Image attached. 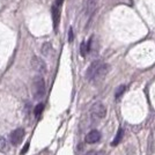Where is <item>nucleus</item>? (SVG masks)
Masks as SVG:
<instances>
[{
	"label": "nucleus",
	"mask_w": 155,
	"mask_h": 155,
	"mask_svg": "<svg viewBox=\"0 0 155 155\" xmlns=\"http://www.w3.org/2000/svg\"><path fill=\"white\" fill-rule=\"evenodd\" d=\"M32 95L35 100H41L45 95V81L42 75H36L31 84Z\"/></svg>",
	"instance_id": "obj_1"
},
{
	"label": "nucleus",
	"mask_w": 155,
	"mask_h": 155,
	"mask_svg": "<svg viewBox=\"0 0 155 155\" xmlns=\"http://www.w3.org/2000/svg\"><path fill=\"white\" fill-rule=\"evenodd\" d=\"M102 65H103V61H101V60H95V61H93V63L89 65V67L87 68L86 79H87L88 81H94V79H95V77H96V74L98 73V71H100V68H101Z\"/></svg>",
	"instance_id": "obj_2"
},
{
	"label": "nucleus",
	"mask_w": 155,
	"mask_h": 155,
	"mask_svg": "<svg viewBox=\"0 0 155 155\" xmlns=\"http://www.w3.org/2000/svg\"><path fill=\"white\" fill-rule=\"evenodd\" d=\"M91 116L94 117V118L102 119V118H104L105 115H107V109H105V107H104L103 103L96 102V103L91 107Z\"/></svg>",
	"instance_id": "obj_3"
},
{
	"label": "nucleus",
	"mask_w": 155,
	"mask_h": 155,
	"mask_svg": "<svg viewBox=\"0 0 155 155\" xmlns=\"http://www.w3.org/2000/svg\"><path fill=\"white\" fill-rule=\"evenodd\" d=\"M31 67L34 71L38 72L41 74L46 73V64L43 59L38 58V57H32L31 59Z\"/></svg>",
	"instance_id": "obj_4"
},
{
	"label": "nucleus",
	"mask_w": 155,
	"mask_h": 155,
	"mask_svg": "<svg viewBox=\"0 0 155 155\" xmlns=\"http://www.w3.org/2000/svg\"><path fill=\"white\" fill-rule=\"evenodd\" d=\"M25 130L22 129V127H19V129L14 130L13 132L11 133V136H9V139H11V142H12V145L14 146H18L21 143L22 141V139H23V137H25Z\"/></svg>",
	"instance_id": "obj_5"
},
{
	"label": "nucleus",
	"mask_w": 155,
	"mask_h": 155,
	"mask_svg": "<svg viewBox=\"0 0 155 155\" xmlns=\"http://www.w3.org/2000/svg\"><path fill=\"white\" fill-rule=\"evenodd\" d=\"M51 16H52V22H53V29L57 30L60 21V13H59V7L54 4L51 7Z\"/></svg>",
	"instance_id": "obj_6"
},
{
	"label": "nucleus",
	"mask_w": 155,
	"mask_h": 155,
	"mask_svg": "<svg viewBox=\"0 0 155 155\" xmlns=\"http://www.w3.org/2000/svg\"><path fill=\"white\" fill-rule=\"evenodd\" d=\"M100 139H101V133L97 130H93L86 136V142L87 143H95V142L100 141Z\"/></svg>",
	"instance_id": "obj_7"
},
{
	"label": "nucleus",
	"mask_w": 155,
	"mask_h": 155,
	"mask_svg": "<svg viewBox=\"0 0 155 155\" xmlns=\"http://www.w3.org/2000/svg\"><path fill=\"white\" fill-rule=\"evenodd\" d=\"M52 52H53V48L50 42H45L43 45H42V53L45 56V57H50L52 56Z\"/></svg>",
	"instance_id": "obj_8"
},
{
	"label": "nucleus",
	"mask_w": 155,
	"mask_h": 155,
	"mask_svg": "<svg viewBox=\"0 0 155 155\" xmlns=\"http://www.w3.org/2000/svg\"><path fill=\"white\" fill-rule=\"evenodd\" d=\"M123 134H124L123 129L118 130V132H117V134H116V137H115V139H114V140H112V142H111V146H117L119 142L122 141V139H123Z\"/></svg>",
	"instance_id": "obj_9"
},
{
	"label": "nucleus",
	"mask_w": 155,
	"mask_h": 155,
	"mask_svg": "<svg viewBox=\"0 0 155 155\" xmlns=\"http://www.w3.org/2000/svg\"><path fill=\"white\" fill-rule=\"evenodd\" d=\"M8 149V142L4 137H0V153L7 152Z\"/></svg>",
	"instance_id": "obj_10"
},
{
	"label": "nucleus",
	"mask_w": 155,
	"mask_h": 155,
	"mask_svg": "<svg viewBox=\"0 0 155 155\" xmlns=\"http://www.w3.org/2000/svg\"><path fill=\"white\" fill-rule=\"evenodd\" d=\"M126 91V86H124V84L119 86V87L117 88L116 93H115V97H116V100H119V98L122 97V95L124 94V91Z\"/></svg>",
	"instance_id": "obj_11"
},
{
	"label": "nucleus",
	"mask_w": 155,
	"mask_h": 155,
	"mask_svg": "<svg viewBox=\"0 0 155 155\" xmlns=\"http://www.w3.org/2000/svg\"><path fill=\"white\" fill-rule=\"evenodd\" d=\"M43 110H44V104H43V103H38L37 105H36L35 110H34V114H35V116L38 118V117L42 115Z\"/></svg>",
	"instance_id": "obj_12"
},
{
	"label": "nucleus",
	"mask_w": 155,
	"mask_h": 155,
	"mask_svg": "<svg viewBox=\"0 0 155 155\" xmlns=\"http://www.w3.org/2000/svg\"><path fill=\"white\" fill-rule=\"evenodd\" d=\"M87 52H88V49H87V46H86V42H82V43H81V46H80V53H81L82 57H84Z\"/></svg>",
	"instance_id": "obj_13"
},
{
	"label": "nucleus",
	"mask_w": 155,
	"mask_h": 155,
	"mask_svg": "<svg viewBox=\"0 0 155 155\" xmlns=\"http://www.w3.org/2000/svg\"><path fill=\"white\" fill-rule=\"evenodd\" d=\"M68 42L72 43L73 42V29L70 28V30H68Z\"/></svg>",
	"instance_id": "obj_14"
},
{
	"label": "nucleus",
	"mask_w": 155,
	"mask_h": 155,
	"mask_svg": "<svg viewBox=\"0 0 155 155\" xmlns=\"http://www.w3.org/2000/svg\"><path fill=\"white\" fill-rule=\"evenodd\" d=\"M28 148H29V142H27L26 145H25V148L21 150V155H25V154H26V152L28 150Z\"/></svg>",
	"instance_id": "obj_15"
},
{
	"label": "nucleus",
	"mask_w": 155,
	"mask_h": 155,
	"mask_svg": "<svg viewBox=\"0 0 155 155\" xmlns=\"http://www.w3.org/2000/svg\"><path fill=\"white\" fill-rule=\"evenodd\" d=\"M61 2H63V0H56V5H57L58 7L61 5Z\"/></svg>",
	"instance_id": "obj_16"
},
{
	"label": "nucleus",
	"mask_w": 155,
	"mask_h": 155,
	"mask_svg": "<svg viewBox=\"0 0 155 155\" xmlns=\"http://www.w3.org/2000/svg\"><path fill=\"white\" fill-rule=\"evenodd\" d=\"M95 154H96L95 152H93V150H91V152H88V153H87L86 155H95Z\"/></svg>",
	"instance_id": "obj_17"
},
{
	"label": "nucleus",
	"mask_w": 155,
	"mask_h": 155,
	"mask_svg": "<svg viewBox=\"0 0 155 155\" xmlns=\"http://www.w3.org/2000/svg\"><path fill=\"white\" fill-rule=\"evenodd\" d=\"M95 155H105V153H104V152H102V150H101V152H98V153H96V154Z\"/></svg>",
	"instance_id": "obj_18"
}]
</instances>
